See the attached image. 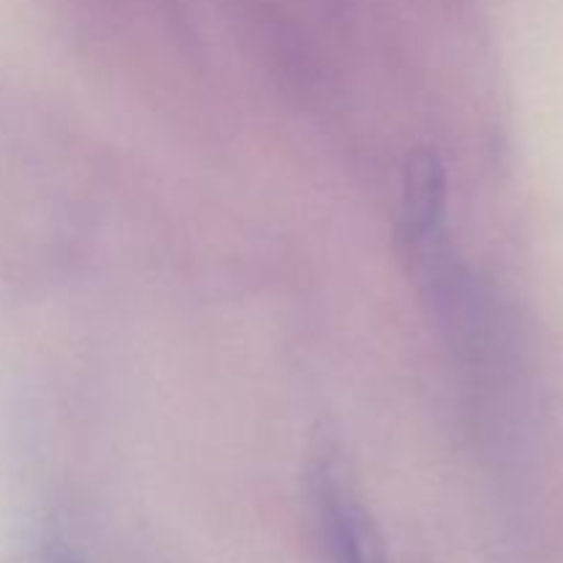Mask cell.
Listing matches in <instances>:
<instances>
[{
    "instance_id": "obj_3",
    "label": "cell",
    "mask_w": 563,
    "mask_h": 563,
    "mask_svg": "<svg viewBox=\"0 0 563 563\" xmlns=\"http://www.w3.org/2000/svg\"><path fill=\"white\" fill-rule=\"evenodd\" d=\"M47 563H82V561L77 559L69 548H64V544H55V548H49Z\"/></svg>"
},
{
    "instance_id": "obj_2",
    "label": "cell",
    "mask_w": 563,
    "mask_h": 563,
    "mask_svg": "<svg viewBox=\"0 0 563 563\" xmlns=\"http://www.w3.org/2000/svg\"><path fill=\"white\" fill-rule=\"evenodd\" d=\"M449 176L443 157L434 148H416L407 154L401 174V212L410 236H432L445 218Z\"/></svg>"
},
{
    "instance_id": "obj_1",
    "label": "cell",
    "mask_w": 563,
    "mask_h": 563,
    "mask_svg": "<svg viewBox=\"0 0 563 563\" xmlns=\"http://www.w3.org/2000/svg\"><path fill=\"white\" fill-rule=\"evenodd\" d=\"M311 498L328 563H388L372 515L339 467L322 462L313 471Z\"/></svg>"
}]
</instances>
